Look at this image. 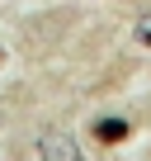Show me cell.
<instances>
[{"label":"cell","instance_id":"obj_2","mask_svg":"<svg viewBox=\"0 0 151 161\" xmlns=\"http://www.w3.org/2000/svg\"><path fill=\"white\" fill-rule=\"evenodd\" d=\"M95 137H99V142H123V137H128V123H123V119H99V123H95Z\"/></svg>","mask_w":151,"mask_h":161},{"label":"cell","instance_id":"obj_3","mask_svg":"<svg viewBox=\"0 0 151 161\" xmlns=\"http://www.w3.org/2000/svg\"><path fill=\"white\" fill-rule=\"evenodd\" d=\"M137 38H142V43H151V14H146V19L137 24Z\"/></svg>","mask_w":151,"mask_h":161},{"label":"cell","instance_id":"obj_1","mask_svg":"<svg viewBox=\"0 0 151 161\" xmlns=\"http://www.w3.org/2000/svg\"><path fill=\"white\" fill-rule=\"evenodd\" d=\"M38 152H43V161H81V152H76V142H66L61 133H47V137L38 142Z\"/></svg>","mask_w":151,"mask_h":161}]
</instances>
